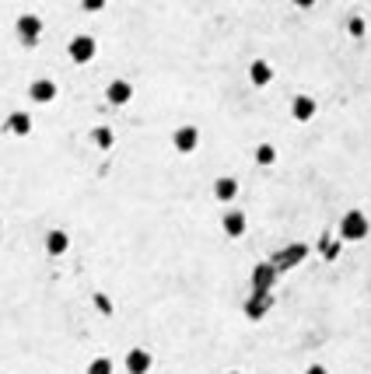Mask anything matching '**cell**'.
<instances>
[{
	"label": "cell",
	"mask_w": 371,
	"mask_h": 374,
	"mask_svg": "<svg viewBox=\"0 0 371 374\" xmlns=\"http://www.w3.org/2000/svg\"><path fill=\"white\" fill-rule=\"evenodd\" d=\"M368 235V217L361 210H351L343 220H340V238L343 242H361Z\"/></svg>",
	"instance_id": "6da1fadb"
},
{
	"label": "cell",
	"mask_w": 371,
	"mask_h": 374,
	"mask_svg": "<svg viewBox=\"0 0 371 374\" xmlns=\"http://www.w3.org/2000/svg\"><path fill=\"white\" fill-rule=\"evenodd\" d=\"M67 49H71V60H74V63H92L95 53H98V46H95L92 35H74Z\"/></svg>",
	"instance_id": "7a4b0ae2"
},
{
	"label": "cell",
	"mask_w": 371,
	"mask_h": 374,
	"mask_svg": "<svg viewBox=\"0 0 371 374\" xmlns=\"http://www.w3.org/2000/svg\"><path fill=\"white\" fill-rule=\"evenodd\" d=\"M39 35H42V21H39L35 14H21V18H18V39H21L25 46H35Z\"/></svg>",
	"instance_id": "3957f363"
},
{
	"label": "cell",
	"mask_w": 371,
	"mask_h": 374,
	"mask_svg": "<svg viewBox=\"0 0 371 374\" xmlns=\"http://www.w3.org/2000/svg\"><path fill=\"white\" fill-rule=\"evenodd\" d=\"M172 144H176L179 154H193L196 144H200V130H196V126H179L176 137H172Z\"/></svg>",
	"instance_id": "277c9868"
},
{
	"label": "cell",
	"mask_w": 371,
	"mask_h": 374,
	"mask_svg": "<svg viewBox=\"0 0 371 374\" xmlns=\"http://www.w3.org/2000/svg\"><path fill=\"white\" fill-rule=\"evenodd\" d=\"M249 81H253L256 88H267V85L274 81V67H270L267 60H256V63L249 67Z\"/></svg>",
	"instance_id": "5b68a950"
},
{
	"label": "cell",
	"mask_w": 371,
	"mask_h": 374,
	"mask_svg": "<svg viewBox=\"0 0 371 374\" xmlns=\"http://www.w3.org/2000/svg\"><path fill=\"white\" fill-rule=\"evenodd\" d=\"M291 112H294V119H298V123H308V119L315 116V98H308V94H298V98L291 101Z\"/></svg>",
	"instance_id": "8992f818"
},
{
	"label": "cell",
	"mask_w": 371,
	"mask_h": 374,
	"mask_svg": "<svg viewBox=\"0 0 371 374\" xmlns=\"http://www.w3.org/2000/svg\"><path fill=\"white\" fill-rule=\"evenodd\" d=\"M126 371L147 374L151 371V354H147V350H130V354H126Z\"/></svg>",
	"instance_id": "52a82bcc"
},
{
	"label": "cell",
	"mask_w": 371,
	"mask_h": 374,
	"mask_svg": "<svg viewBox=\"0 0 371 374\" xmlns=\"http://www.w3.org/2000/svg\"><path fill=\"white\" fill-rule=\"evenodd\" d=\"M105 98H109L112 105H126V101L133 98V88H130V81H112V85L105 88Z\"/></svg>",
	"instance_id": "ba28073f"
},
{
	"label": "cell",
	"mask_w": 371,
	"mask_h": 374,
	"mask_svg": "<svg viewBox=\"0 0 371 374\" xmlns=\"http://www.w3.org/2000/svg\"><path fill=\"white\" fill-rule=\"evenodd\" d=\"M214 196H217L221 203H231V199L238 196V182H235L231 175H221V179L214 182Z\"/></svg>",
	"instance_id": "9c48e42d"
},
{
	"label": "cell",
	"mask_w": 371,
	"mask_h": 374,
	"mask_svg": "<svg viewBox=\"0 0 371 374\" xmlns=\"http://www.w3.org/2000/svg\"><path fill=\"white\" fill-rule=\"evenodd\" d=\"M28 94H32V101L46 105V101H53V98H56V85H53V81H32Z\"/></svg>",
	"instance_id": "30bf717a"
},
{
	"label": "cell",
	"mask_w": 371,
	"mask_h": 374,
	"mask_svg": "<svg viewBox=\"0 0 371 374\" xmlns=\"http://www.w3.org/2000/svg\"><path fill=\"white\" fill-rule=\"evenodd\" d=\"M224 231H228L231 238H242V235H245V213H242V210H228V213H224Z\"/></svg>",
	"instance_id": "8fae6325"
},
{
	"label": "cell",
	"mask_w": 371,
	"mask_h": 374,
	"mask_svg": "<svg viewBox=\"0 0 371 374\" xmlns=\"http://www.w3.org/2000/svg\"><path fill=\"white\" fill-rule=\"evenodd\" d=\"M67 249H71L67 231H49V235H46V252H49V256H63Z\"/></svg>",
	"instance_id": "7c38bea8"
},
{
	"label": "cell",
	"mask_w": 371,
	"mask_h": 374,
	"mask_svg": "<svg viewBox=\"0 0 371 374\" xmlns=\"http://www.w3.org/2000/svg\"><path fill=\"white\" fill-rule=\"evenodd\" d=\"M7 130H11V133H18V137H28V133H32V116L14 112V116L7 119Z\"/></svg>",
	"instance_id": "4fadbf2b"
},
{
	"label": "cell",
	"mask_w": 371,
	"mask_h": 374,
	"mask_svg": "<svg viewBox=\"0 0 371 374\" xmlns=\"http://www.w3.org/2000/svg\"><path fill=\"white\" fill-rule=\"evenodd\" d=\"M256 161H260V165H274V161H277V151H274L270 144H260V147H256Z\"/></svg>",
	"instance_id": "5bb4252c"
},
{
	"label": "cell",
	"mask_w": 371,
	"mask_h": 374,
	"mask_svg": "<svg viewBox=\"0 0 371 374\" xmlns=\"http://www.w3.org/2000/svg\"><path fill=\"white\" fill-rule=\"evenodd\" d=\"M92 137H95V144H98L102 151H109V147H112V130H109V126H98Z\"/></svg>",
	"instance_id": "9a60e30c"
},
{
	"label": "cell",
	"mask_w": 371,
	"mask_h": 374,
	"mask_svg": "<svg viewBox=\"0 0 371 374\" xmlns=\"http://www.w3.org/2000/svg\"><path fill=\"white\" fill-rule=\"evenodd\" d=\"M88 374H112V361H109V357H98V361H92Z\"/></svg>",
	"instance_id": "2e32d148"
},
{
	"label": "cell",
	"mask_w": 371,
	"mask_h": 374,
	"mask_svg": "<svg viewBox=\"0 0 371 374\" xmlns=\"http://www.w3.org/2000/svg\"><path fill=\"white\" fill-rule=\"evenodd\" d=\"M270 280H274V270H270V266H260V270H256V287L267 290V283Z\"/></svg>",
	"instance_id": "e0dca14e"
},
{
	"label": "cell",
	"mask_w": 371,
	"mask_h": 374,
	"mask_svg": "<svg viewBox=\"0 0 371 374\" xmlns=\"http://www.w3.org/2000/svg\"><path fill=\"white\" fill-rule=\"evenodd\" d=\"M347 28H351V35H354V39H358V35H365V21H361V18H351V25H347Z\"/></svg>",
	"instance_id": "ac0fdd59"
},
{
	"label": "cell",
	"mask_w": 371,
	"mask_h": 374,
	"mask_svg": "<svg viewBox=\"0 0 371 374\" xmlns=\"http://www.w3.org/2000/svg\"><path fill=\"white\" fill-rule=\"evenodd\" d=\"M81 7H85V11H102V7H105V0H81Z\"/></svg>",
	"instance_id": "d6986e66"
},
{
	"label": "cell",
	"mask_w": 371,
	"mask_h": 374,
	"mask_svg": "<svg viewBox=\"0 0 371 374\" xmlns=\"http://www.w3.org/2000/svg\"><path fill=\"white\" fill-rule=\"evenodd\" d=\"M95 304H98V308H102V311H105V315H109V311H112V304H109V297H102V294H95Z\"/></svg>",
	"instance_id": "ffe728a7"
},
{
	"label": "cell",
	"mask_w": 371,
	"mask_h": 374,
	"mask_svg": "<svg viewBox=\"0 0 371 374\" xmlns=\"http://www.w3.org/2000/svg\"><path fill=\"white\" fill-rule=\"evenodd\" d=\"M294 7H315V0H294Z\"/></svg>",
	"instance_id": "44dd1931"
},
{
	"label": "cell",
	"mask_w": 371,
	"mask_h": 374,
	"mask_svg": "<svg viewBox=\"0 0 371 374\" xmlns=\"http://www.w3.org/2000/svg\"><path fill=\"white\" fill-rule=\"evenodd\" d=\"M308 374H326V368H319V364H315V368H308Z\"/></svg>",
	"instance_id": "7402d4cb"
}]
</instances>
